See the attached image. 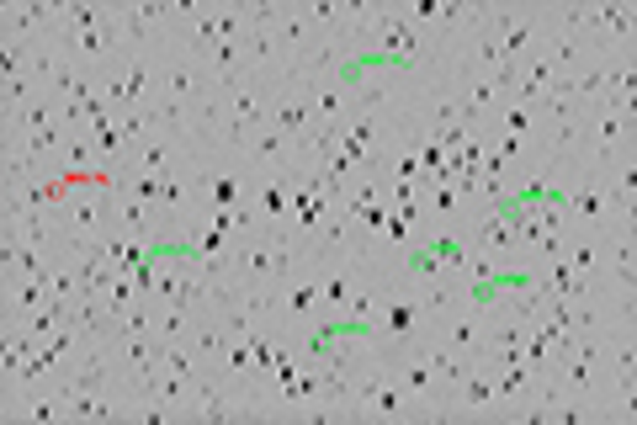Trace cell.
Segmentation results:
<instances>
[{"label":"cell","instance_id":"obj_1","mask_svg":"<svg viewBox=\"0 0 637 425\" xmlns=\"http://www.w3.org/2000/svg\"><path fill=\"white\" fill-rule=\"evenodd\" d=\"M107 160L96 155V139H91V128H70L64 133V144H59V160H54V170H101ZM48 170V176H54ZM43 176V181H48Z\"/></svg>","mask_w":637,"mask_h":425},{"label":"cell","instance_id":"obj_2","mask_svg":"<svg viewBox=\"0 0 637 425\" xmlns=\"http://www.w3.org/2000/svg\"><path fill=\"white\" fill-rule=\"evenodd\" d=\"M430 213H436V218H457L462 213V197H457L452 181H441L436 192H430Z\"/></svg>","mask_w":637,"mask_h":425}]
</instances>
